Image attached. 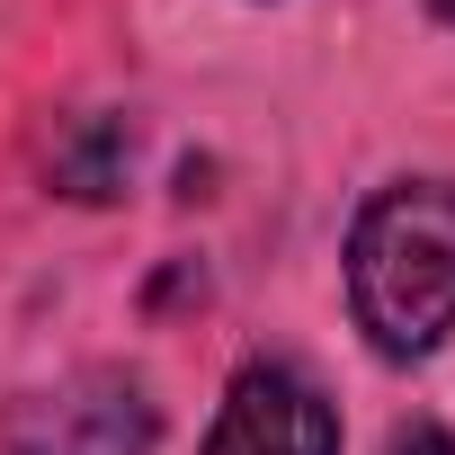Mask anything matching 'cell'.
Here are the masks:
<instances>
[{
  "label": "cell",
  "instance_id": "2",
  "mask_svg": "<svg viewBox=\"0 0 455 455\" xmlns=\"http://www.w3.org/2000/svg\"><path fill=\"white\" fill-rule=\"evenodd\" d=\"M161 402L125 366H81L0 411V455H152Z\"/></svg>",
  "mask_w": 455,
  "mask_h": 455
},
{
  "label": "cell",
  "instance_id": "6",
  "mask_svg": "<svg viewBox=\"0 0 455 455\" xmlns=\"http://www.w3.org/2000/svg\"><path fill=\"white\" fill-rule=\"evenodd\" d=\"M428 10H437V19H446V28H455V0H428Z\"/></svg>",
  "mask_w": 455,
  "mask_h": 455
},
{
  "label": "cell",
  "instance_id": "4",
  "mask_svg": "<svg viewBox=\"0 0 455 455\" xmlns=\"http://www.w3.org/2000/svg\"><path fill=\"white\" fill-rule=\"evenodd\" d=\"M125 170H134V125H116V116H72V125H63L54 179H63L72 196H116Z\"/></svg>",
  "mask_w": 455,
  "mask_h": 455
},
{
  "label": "cell",
  "instance_id": "5",
  "mask_svg": "<svg viewBox=\"0 0 455 455\" xmlns=\"http://www.w3.org/2000/svg\"><path fill=\"white\" fill-rule=\"evenodd\" d=\"M384 455H455V428L411 419V428H393V437H384Z\"/></svg>",
  "mask_w": 455,
  "mask_h": 455
},
{
  "label": "cell",
  "instance_id": "1",
  "mask_svg": "<svg viewBox=\"0 0 455 455\" xmlns=\"http://www.w3.org/2000/svg\"><path fill=\"white\" fill-rule=\"evenodd\" d=\"M348 313L384 357L455 339V179H384L348 223Z\"/></svg>",
  "mask_w": 455,
  "mask_h": 455
},
{
  "label": "cell",
  "instance_id": "3",
  "mask_svg": "<svg viewBox=\"0 0 455 455\" xmlns=\"http://www.w3.org/2000/svg\"><path fill=\"white\" fill-rule=\"evenodd\" d=\"M205 455H339V411H331V393L304 366L251 357L233 384H223Z\"/></svg>",
  "mask_w": 455,
  "mask_h": 455
}]
</instances>
